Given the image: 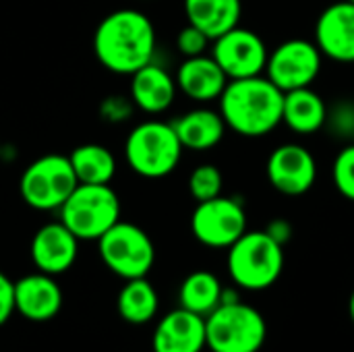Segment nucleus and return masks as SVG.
Wrapping results in <instances>:
<instances>
[{
  "label": "nucleus",
  "mask_w": 354,
  "mask_h": 352,
  "mask_svg": "<svg viewBox=\"0 0 354 352\" xmlns=\"http://www.w3.org/2000/svg\"><path fill=\"white\" fill-rule=\"evenodd\" d=\"M93 54L114 75H133L156 56V27L137 8H118L106 15L93 33Z\"/></svg>",
  "instance_id": "nucleus-1"
},
{
  "label": "nucleus",
  "mask_w": 354,
  "mask_h": 352,
  "mask_svg": "<svg viewBox=\"0 0 354 352\" xmlns=\"http://www.w3.org/2000/svg\"><path fill=\"white\" fill-rule=\"evenodd\" d=\"M218 102L226 129L241 137H266L282 124L284 91L266 75L230 79Z\"/></svg>",
  "instance_id": "nucleus-2"
},
{
  "label": "nucleus",
  "mask_w": 354,
  "mask_h": 352,
  "mask_svg": "<svg viewBox=\"0 0 354 352\" xmlns=\"http://www.w3.org/2000/svg\"><path fill=\"white\" fill-rule=\"evenodd\" d=\"M226 268L239 288L266 290L282 276L284 247L278 245L266 230H247L228 247Z\"/></svg>",
  "instance_id": "nucleus-3"
},
{
  "label": "nucleus",
  "mask_w": 354,
  "mask_h": 352,
  "mask_svg": "<svg viewBox=\"0 0 354 352\" xmlns=\"http://www.w3.org/2000/svg\"><path fill=\"white\" fill-rule=\"evenodd\" d=\"M183 149L172 122L145 120L129 133L124 160L143 178H164L178 168Z\"/></svg>",
  "instance_id": "nucleus-4"
},
{
  "label": "nucleus",
  "mask_w": 354,
  "mask_h": 352,
  "mask_svg": "<svg viewBox=\"0 0 354 352\" xmlns=\"http://www.w3.org/2000/svg\"><path fill=\"white\" fill-rule=\"evenodd\" d=\"M266 338L268 324L249 303H222L205 317V346L212 352H259Z\"/></svg>",
  "instance_id": "nucleus-5"
},
{
  "label": "nucleus",
  "mask_w": 354,
  "mask_h": 352,
  "mask_svg": "<svg viewBox=\"0 0 354 352\" xmlns=\"http://www.w3.org/2000/svg\"><path fill=\"white\" fill-rule=\"evenodd\" d=\"M60 222L79 241H97L120 222V197L110 185H77L62 203Z\"/></svg>",
  "instance_id": "nucleus-6"
},
{
  "label": "nucleus",
  "mask_w": 354,
  "mask_h": 352,
  "mask_svg": "<svg viewBox=\"0 0 354 352\" xmlns=\"http://www.w3.org/2000/svg\"><path fill=\"white\" fill-rule=\"evenodd\" d=\"M79 180L68 156L46 154L33 160L21 174L19 191L23 201L37 212L60 210Z\"/></svg>",
  "instance_id": "nucleus-7"
},
{
  "label": "nucleus",
  "mask_w": 354,
  "mask_h": 352,
  "mask_svg": "<svg viewBox=\"0 0 354 352\" xmlns=\"http://www.w3.org/2000/svg\"><path fill=\"white\" fill-rule=\"evenodd\" d=\"M104 266L122 280L145 278L156 263V247L149 234L131 222H116L97 239Z\"/></svg>",
  "instance_id": "nucleus-8"
},
{
  "label": "nucleus",
  "mask_w": 354,
  "mask_h": 352,
  "mask_svg": "<svg viewBox=\"0 0 354 352\" xmlns=\"http://www.w3.org/2000/svg\"><path fill=\"white\" fill-rule=\"evenodd\" d=\"M193 237L209 249H228L247 232V212L234 197L199 201L191 214Z\"/></svg>",
  "instance_id": "nucleus-9"
},
{
  "label": "nucleus",
  "mask_w": 354,
  "mask_h": 352,
  "mask_svg": "<svg viewBox=\"0 0 354 352\" xmlns=\"http://www.w3.org/2000/svg\"><path fill=\"white\" fill-rule=\"evenodd\" d=\"M324 54L315 41L292 37L276 46L268 54L266 77L280 87L284 93L301 87H311V83L322 73Z\"/></svg>",
  "instance_id": "nucleus-10"
},
{
  "label": "nucleus",
  "mask_w": 354,
  "mask_h": 352,
  "mask_svg": "<svg viewBox=\"0 0 354 352\" xmlns=\"http://www.w3.org/2000/svg\"><path fill=\"white\" fill-rule=\"evenodd\" d=\"M268 54L270 50L261 35L239 25L216 37L212 46V56L220 64L228 81L263 75Z\"/></svg>",
  "instance_id": "nucleus-11"
},
{
  "label": "nucleus",
  "mask_w": 354,
  "mask_h": 352,
  "mask_svg": "<svg viewBox=\"0 0 354 352\" xmlns=\"http://www.w3.org/2000/svg\"><path fill=\"white\" fill-rule=\"evenodd\" d=\"M266 174L278 193L301 197L309 193L317 180V162L305 145L284 143L270 154Z\"/></svg>",
  "instance_id": "nucleus-12"
},
{
  "label": "nucleus",
  "mask_w": 354,
  "mask_h": 352,
  "mask_svg": "<svg viewBox=\"0 0 354 352\" xmlns=\"http://www.w3.org/2000/svg\"><path fill=\"white\" fill-rule=\"evenodd\" d=\"M319 52L342 64L354 62V4L348 0L326 6L315 21V39Z\"/></svg>",
  "instance_id": "nucleus-13"
},
{
  "label": "nucleus",
  "mask_w": 354,
  "mask_h": 352,
  "mask_svg": "<svg viewBox=\"0 0 354 352\" xmlns=\"http://www.w3.org/2000/svg\"><path fill=\"white\" fill-rule=\"evenodd\" d=\"M29 253L37 272L58 276L75 266L79 255V239L60 220L48 222L33 234Z\"/></svg>",
  "instance_id": "nucleus-14"
},
{
  "label": "nucleus",
  "mask_w": 354,
  "mask_h": 352,
  "mask_svg": "<svg viewBox=\"0 0 354 352\" xmlns=\"http://www.w3.org/2000/svg\"><path fill=\"white\" fill-rule=\"evenodd\" d=\"M62 290L54 276L35 272L15 282V311L29 322H50L62 309Z\"/></svg>",
  "instance_id": "nucleus-15"
},
{
  "label": "nucleus",
  "mask_w": 354,
  "mask_h": 352,
  "mask_svg": "<svg viewBox=\"0 0 354 352\" xmlns=\"http://www.w3.org/2000/svg\"><path fill=\"white\" fill-rule=\"evenodd\" d=\"M153 352H203L205 346V317L195 315L183 307L166 313L151 338Z\"/></svg>",
  "instance_id": "nucleus-16"
},
{
  "label": "nucleus",
  "mask_w": 354,
  "mask_h": 352,
  "mask_svg": "<svg viewBox=\"0 0 354 352\" xmlns=\"http://www.w3.org/2000/svg\"><path fill=\"white\" fill-rule=\"evenodd\" d=\"M176 87L195 102H214L220 100L224 87L228 85V77L214 60V56L201 54L191 56L180 62L176 68Z\"/></svg>",
  "instance_id": "nucleus-17"
},
{
  "label": "nucleus",
  "mask_w": 354,
  "mask_h": 352,
  "mask_svg": "<svg viewBox=\"0 0 354 352\" xmlns=\"http://www.w3.org/2000/svg\"><path fill=\"white\" fill-rule=\"evenodd\" d=\"M176 91L174 77L160 64L149 62L131 75V100L145 114L166 112L172 106Z\"/></svg>",
  "instance_id": "nucleus-18"
},
{
  "label": "nucleus",
  "mask_w": 354,
  "mask_h": 352,
  "mask_svg": "<svg viewBox=\"0 0 354 352\" xmlns=\"http://www.w3.org/2000/svg\"><path fill=\"white\" fill-rule=\"evenodd\" d=\"M176 137L185 149L207 151L216 147L226 133V122L220 112L209 108H195L172 122Z\"/></svg>",
  "instance_id": "nucleus-19"
},
{
  "label": "nucleus",
  "mask_w": 354,
  "mask_h": 352,
  "mask_svg": "<svg viewBox=\"0 0 354 352\" xmlns=\"http://www.w3.org/2000/svg\"><path fill=\"white\" fill-rule=\"evenodd\" d=\"M282 124L299 135H313L328 124V106L311 87H301L284 93Z\"/></svg>",
  "instance_id": "nucleus-20"
},
{
  "label": "nucleus",
  "mask_w": 354,
  "mask_h": 352,
  "mask_svg": "<svg viewBox=\"0 0 354 352\" xmlns=\"http://www.w3.org/2000/svg\"><path fill=\"white\" fill-rule=\"evenodd\" d=\"M183 4L187 21L201 29L212 41L236 27L243 15L241 0H185Z\"/></svg>",
  "instance_id": "nucleus-21"
},
{
  "label": "nucleus",
  "mask_w": 354,
  "mask_h": 352,
  "mask_svg": "<svg viewBox=\"0 0 354 352\" xmlns=\"http://www.w3.org/2000/svg\"><path fill=\"white\" fill-rule=\"evenodd\" d=\"M118 315L131 326H143L151 322L160 309V299L153 284L147 278L124 280V286L116 299Z\"/></svg>",
  "instance_id": "nucleus-22"
},
{
  "label": "nucleus",
  "mask_w": 354,
  "mask_h": 352,
  "mask_svg": "<svg viewBox=\"0 0 354 352\" xmlns=\"http://www.w3.org/2000/svg\"><path fill=\"white\" fill-rule=\"evenodd\" d=\"M79 185H110L116 174L114 154L100 143H83L68 156Z\"/></svg>",
  "instance_id": "nucleus-23"
},
{
  "label": "nucleus",
  "mask_w": 354,
  "mask_h": 352,
  "mask_svg": "<svg viewBox=\"0 0 354 352\" xmlns=\"http://www.w3.org/2000/svg\"><path fill=\"white\" fill-rule=\"evenodd\" d=\"M222 282L216 274L199 270L189 274L178 290V303L183 309L207 317L220 303H222Z\"/></svg>",
  "instance_id": "nucleus-24"
},
{
  "label": "nucleus",
  "mask_w": 354,
  "mask_h": 352,
  "mask_svg": "<svg viewBox=\"0 0 354 352\" xmlns=\"http://www.w3.org/2000/svg\"><path fill=\"white\" fill-rule=\"evenodd\" d=\"M222 187H224V176L220 168L214 164H201L189 176V193L197 203L222 195Z\"/></svg>",
  "instance_id": "nucleus-25"
},
{
  "label": "nucleus",
  "mask_w": 354,
  "mask_h": 352,
  "mask_svg": "<svg viewBox=\"0 0 354 352\" xmlns=\"http://www.w3.org/2000/svg\"><path fill=\"white\" fill-rule=\"evenodd\" d=\"M332 180H334L336 191L344 199L354 201V143L340 149L338 156L334 158Z\"/></svg>",
  "instance_id": "nucleus-26"
},
{
  "label": "nucleus",
  "mask_w": 354,
  "mask_h": 352,
  "mask_svg": "<svg viewBox=\"0 0 354 352\" xmlns=\"http://www.w3.org/2000/svg\"><path fill=\"white\" fill-rule=\"evenodd\" d=\"M209 37L197 29L195 25L187 23V27H183L176 35V50L185 56V58H191V56H201L205 54L207 46H209Z\"/></svg>",
  "instance_id": "nucleus-27"
},
{
  "label": "nucleus",
  "mask_w": 354,
  "mask_h": 352,
  "mask_svg": "<svg viewBox=\"0 0 354 352\" xmlns=\"http://www.w3.org/2000/svg\"><path fill=\"white\" fill-rule=\"evenodd\" d=\"M133 100L124 98V95H110L102 102L100 106V114L104 116V120L108 122H122L133 114Z\"/></svg>",
  "instance_id": "nucleus-28"
},
{
  "label": "nucleus",
  "mask_w": 354,
  "mask_h": 352,
  "mask_svg": "<svg viewBox=\"0 0 354 352\" xmlns=\"http://www.w3.org/2000/svg\"><path fill=\"white\" fill-rule=\"evenodd\" d=\"M15 313V282L0 272V326H4Z\"/></svg>",
  "instance_id": "nucleus-29"
},
{
  "label": "nucleus",
  "mask_w": 354,
  "mask_h": 352,
  "mask_svg": "<svg viewBox=\"0 0 354 352\" xmlns=\"http://www.w3.org/2000/svg\"><path fill=\"white\" fill-rule=\"evenodd\" d=\"M266 232L278 243V245H282V247H286L290 241H292V224L288 222V220H284V218H278V220H272L270 224H268V228H266Z\"/></svg>",
  "instance_id": "nucleus-30"
},
{
  "label": "nucleus",
  "mask_w": 354,
  "mask_h": 352,
  "mask_svg": "<svg viewBox=\"0 0 354 352\" xmlns=\"http://www.w3.org/2000/svg\"><path fill=\"white\" fill-rule=\"evenodd\" d=\"M348 315H351V322L354 324V290L353 295H351V299H348Z\"/></svg>",
  "instance_id": "nucleus-31"
},
{
  "label": "nucleus",
  "mask_w": 354,
  "mask_h": 352,
  "mask_svg": "<svg viewBox=\"0 0 354 352\" xmlns=\"http://www.w3.org/2000/svg\"><path fill=\"white\" fill-rule=\"evenodd\" d=\"M353 139H354V127H353Z\"/></svg>",
  "instance_id": "nucleus-32"
},
{
  "label": "nucleus",
  "mask_w": 354,
  "mask_h": 352,
  "mask_svg": "<svg viewBox=\"0 0 354 352\" xmlns=\"http://www.w3.org/2000/svg\"><path fill=\"white\" fill-rule=\"evenodd\" d=\"M348 2H353V4H354V0H348Z\"/></svg>",
  "instance_id": "nucleus-33"
},
{
  "label": "nucleus",
  "mask_w": 354,
  "mask_h": 352,
  "mask_svg": "<svg viewBox=\"0 0 354 352\" xmlns=\"http://www.w3.org/2000/svg\"><path fill=\"white\" fill-rule=\"evenodd\" d=\"M0 149H2V143H0Z\"/></svg>",
  "instance_id": "nucleus-34"
}]
</instances>
